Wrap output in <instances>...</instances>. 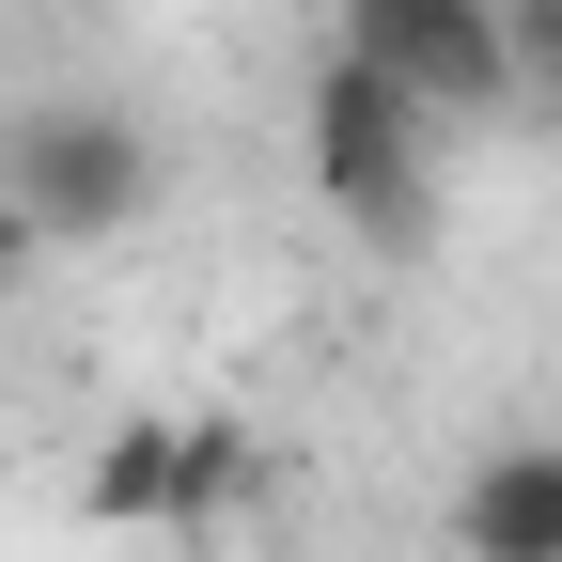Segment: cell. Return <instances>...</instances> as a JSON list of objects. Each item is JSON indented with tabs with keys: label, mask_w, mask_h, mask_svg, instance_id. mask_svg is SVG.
<instances>
[{
	"label": "cell",
	"mask_w": 562,
	"mask_h": 562,
	"mask_svg": "<svg viewBox=\"0 0 562 562\" xmlns=\"http://www.w3.org/2000/svg\"><path fill=\"white\" fill-rule=\"evenodd\" d=\"M32 266H47V220H32V203H16V188H0V297H16V281H32Z\"/></svg>",
	"instance_id": "52a82bcc"
},
{
	"label": "cell",
	"mask_w": 562,
	"mask_h": 562,
	"mask_svg": "<svg viewBox=\"0 0 562 562\" xmlns=\"http://www.w3.org/2000/svg\"><path fill=\"white\" fill-rule=\"evenodd\" d=\"M344 47L391 63L422 110H501V94H531V79H516V32H501V0H344Z\"/></svg>",
	"instance_id": "277c9868"
},
{
	"label": "cell",
	"mask_w": 562,
	"mask_h": 562,
	"mask_svg": "<svg viewBox=\"0 0 562 562\" xmlns=\"http://www.w3.org/2000/svg\"><path fill=\"white\" fill-rule=\"evenodd\" d=\"M453 562H562V438H501L453 484Z\"/></svg>",
	"instance_id": "5b68a950"
},
{
	"label": "cell",
	"mask_w": 562,
	"mask_h": 562,
	"mask_svg": "<svg viewBox=\"0 0 562 562\" xmlns=\"http://www.w3.org/2000/svg\"><path fill=\"white\" fill-rule=\"evenodd\" d=\"M501 32H516V79H562V0H501Z\"/></svg>",
	"instance_id": "8992f818"
},
{
	"label": "cell",
	"mask_w": 562,
	"mask_h": 562,
	"mask_svg": "<svg viewBox=\"0 0 562 562\" xmlns=\"http://www.w3.org/2000/svg\"><path fill=\"white\" fill-rule=\"evenodd\" d=\"M422 110L391 63H360V47H328V79H313V110H297V140H313V188H328V220L344 235H375V250H422V220H438V172H422Z\"/></svg>",
	"instance_id": "6da1fadb"
},
{
	"label": "cell",
	"mask_w": 562,
	"mask_h": 562,
	"mask_svg": "<svg viewBox=\"0 0 562 562\" xmlns=\"http://www.w3.org/2000/svg\"><path fill=\"white\" fill-rule=\"evenodd\" d=\"M250 484V438L220 406H125L79 469V531H220Z\"/></svg>",
	"instance_id": "7a4b0ae2"
},
{
	"label": "cell",
	"mask_w": 562,
	"mask_h": 562,
	"mask_svg": "<svg viewBox=\"0 0 562 562\" xmlns=\"http://www.w3.org/2000/svg\"><path fill=\"white\" fill-rule=\"evenodd\" d=\"M0 188L47 220V250H79V235H125L157 203V140L125 110H94V94H47V110L0 125Z\"/></svg>",
	"instance_id": "3957f363"
}]
</instances>
